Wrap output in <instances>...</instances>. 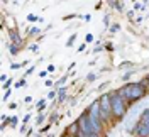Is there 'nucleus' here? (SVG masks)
Segmentation results:
<instances>
[{"mask_svg":"<svg viewBox=\"0 0 149 137\" xmlns=\"http://www.w3.org/2000/svg\"><path fill=\"white\" fill-rule=\"evenodd\" d=\"M120 93L122 97L125 98V102L129 103V102H137L141 100L142 97H146V93H148V86H144L142 83H129V85H125V86H122L120 90H117Z\"/></svg>","mask_w":149,"mask_h":137,"instance_id":"f257e3e1","label":"nucleus"},{"mask_svg":"<svg viewBox=\"0 0 149 137\" xmlns=\"http://www.w3.org/2000/svg\"><path fill=\"white\" fill-rule=\"evenodd\" d=\"M110 102H112V115H113L117 120H120L122 117L127 113L129 103L125 102V98H124L117 90L110 91Z\"/></svg>","mask_w":149,"mask_h":137,"instance_id":"f03ea898","label":"nucleus"},{"mask_svg":"<svg viewBox=\"0 0 149 137\" xmlns=\"http://www.w3.org/2000/svg\"><path fill=\"white\" fill-rule=\"evenodd\" d=\"M86 113H88V119H90V124H92L93 134H102L103 122L100 119V103H98V100H95L90 105V108H88Z\"/></svg>","mask_w":149,"mask_h":137,"instance_id":"7ed1b4c3","label":"nucleus"},{"mask_svg":"<svg viewBox=\"0 0 149 137\" xmlns=\"http://www.w3.org/2000/svg\"><path fill=\"white\" fill-rule=\"evenodd\" d=\"M100 103V119H102L103 125L105 124H110L112 120V102H110V93H103L102 97L98 98Z\"/></svg>","mask_w":149,"mask_h":137,"instance_id":"20e7f679","label":"nucleus"},{"mask_svg":"<svg viewBox=\"0 0 149 137\" xmlns=\"http://www.w3.org/2000/svg\"><path fill=\"white\" fill-rule=\"evenodd\" d=\"M78 124H80V132H81V134H85L86 137L90 136V134H93L92 124H90V119H88V113H83V115H80V119H78Z\"/></svg>","mask_w":149,"mask_h":137,"instance_id":"39448f33","label":"nucleus"},{"mask_svg":"<svg viewBox=\"0 0 149 137\" xmlns=\"http://www.w3.org/2000/svg\"><path fill=\"white\" fill-rule=\"evenodd\" d=\"M134 134L137 137H149V125L142 124V122H137L136 127H134Z\"/></svg>","mask_w":149,"mask_h":137,"instance_id":"423d86ee","label":"nucleus"},{"mask_svg":"<svg viewBox=\"0 0 149 137\" xmlns=\"http://www.w3.org/2000/svg\"><path fill=\"white\" fill-rule=\"evenodd\" d=\"M78 134H80V124H78V120H76V122H73L70 127L66 129V136H70V137H78Z\"/></svg>","mask_w":149,"mask_h":137,"instance_id":"0eeeda50","label":"nucleus"},{"mask_svg":"<svg viewBox=\"0 0 149 137\" xmlns=\"http://www.w3.org/2000/svg\"><path fill=\"white\" fill-rule=\"evenodd\" d=\"M9 36H10V39H12V44H17V46L22 44V39H20V36L17 34V31H15V29H10Z\"/></svg>","mask_w":149,"mask_h":137,"instance_id":"6e6552de","label":"nucleus"},{"mask_svg":"<svg viewBox=\"0 0 149 137\" xmlns=\"http://www.w3.org/2000/svg\"><path fill=\"white\" fill-rule=\"evenodd\" d=\"M139 122H142V124H148V125H149V108H146L142 113H141Z\"/></svg>","mask_w":149,"mask_h":137,"instance_id":"1a4fd4ad","label":"nucleus"},{"mask_svg":"<svg viewBox=\"0 0 149 137\" xmlns=\"http://www.w3.org/2000/svg\"><path fill=\"white\" fill-rule=\"evenodd\" d=\"M19 47H20V46H17V44H10L9 51L12 53V54H17V53H19Z\"/></svg>","mask_w":149,"mask_h":137,"instance_id":"9d476101","label":"nucleus"},{"mask_svg":"<svg viewBox=\"0 0 149 137\" xmlns=\"http://www.w3.org/2000/svg\"><path fill=\"white\" fill-rule=\"evenodd\" d=\"M65 97H66L65 88H61V90H59V102H63V100H65Z\"/></svg>","mask_w":149,"mask_h":137,"instance_id":"9b49d317","label":"nucleus"},{"mask_svg":"<svg viewBox=\"0 0 149 137\" xmlns=\"http://www.w3.org/2000/svg\"><path fill=\"white\" fill-rule=\"evenodd\" d=\"M74 39H76V34H73V36L70 37V39H68V42H66V46H71L74 42Z\"/></svg>","mask_w":149,"mask_h":137,"instance_id":"f8f14e48","label":"nucleus"},{"mask_svg":"<svg viewBox=\"0 0 149 137\" xmlns=\"http://www.w3.org/2000/svg\"><path fill=\"white\" fill-rule=\"evenodd\" d=\"M39 32H41V31H39V29H31V32H29V36H37V34H39Z\"/></svg>","mask_w":149,"mask_h":137,"instance_id":"ddd939ff","label":"nucleus"},{"mask_svg":"<svg viewBox=\"0 0 149 137\" xmlns=\"http://www.w3.org/2000/svg\"><path fill=\"white\" fill-rule=\"evenodd\" d=\"M10 125H12V127H15V125H17V117H10Z\"/></svg>","mask_w":149,"mask_h":137,"instance_id":"4468645a","label":"nucleus"},{"mask_svg":"<svg viewBox=\"0 0 149 137\" xmlns=\"http://www.w3.org/2000/svg\"><path fill=\"white\" fill-rule=\"evenodd\" d=\"M44 107H46V102H39L37 103V108L39 110H44Z\"/></svg>","mask_w":149,"mask_h":137,"instance_id":"2eb2a0df","label":"nucleus"},{"mask_svg":"<svg viewBox=\"0 0 149 137\" xmlns=\"http://www.w3.org/2000/svg\"><path fill=\"white\" fill-rule=\"evenodd\" d=\"M65 81H66V76H63L61 80H58V83H56V86H59V85H63Z\"/></svg>","mask_w":149,"mask_h":137,"instance_id":"dca6fc26","label":"nucleus"},{"mask_svg":"<svg viewBox=\"0 0 149 137\" xmlns=\"http://www.w3.org/2000/svg\"><path fill=\"white\" fill-rule=\"evenodd\" d=\"M37 124H41V122H42V120H44V115H41V113H39V115H37Z\"/></svg>","mask_w":149,"mask_h":137,"instance_id":"f3484780","label":"nucleus"},{"mask_svg":"<svg viewBox=\"0 0 149 137\" xmlns=\"http://www.w3.org/2000/svg\"><path fill=\"white\" fill-rule=\"evenodd\" d=\"M47 97H49V98H56V91H54V90L49 91V95H47Z\"/></svg>","mask_w":149,"mask_h":137,"instance_id":"a211bd4d","label":"nucleus"},{"mask_svg":"<svg viewBox=\"0 0 149 137\" xmlns=\"http://www.w3.org/2000/svg\"><path fill=\"white\" fill-rule=\"evenodd\" d=\"M10 85H12V80H9V81H5V85H3V88H10Z\"/></svg>","mask_w":149,"mask_h":137,"instance_id":"6ab92c4d","label":"nucleus"},{"mask_svg":"<svg viewBox=\"0 0 149 137\" xmlns=\"http://www.w3.org/2000/svg\"><path fill=\"white\" fill-rule=\"evenodd\" d=\"M9 95H10V90H7V91H5V95H3V100H7V98H9Z\"/></svg>","mask_w":149,"mask_h":137,"instance_id":"aec40b11","label":"nucleus"},{"mask_svg":"<svg viewBox=\"0 0 149 137\" xmlns=\"http://www.w3.org/2000/svg\"><path fill=\"white\" fill-rule=\"evenodd\" d=\"M112 32H115V31H119V26H117V24H115V26H112V29H110Z\"/></svg>","mask_w":149,"mask_h":137,"instance_id":"412c9836","label":"nucleus"},{"mask_svg":"<svg viewBox=\"0 0 149 137\" xmlns=\"http://www.w3.org/2000/svg\"><path fill=\"white\" fill-rule=\"evenodd\" d=\"M90 41H93V36H92V34H88V36H86V42H90Z\"/></svg>","mask_w":149,"mask_h":137,"instance_id":"4be33fe9","label":"nucleus"},{"mask_svg":"<svg viewBox=\"0 0 149 137\" xmlns=\"http://www.w3.org/2000/svg\"><path fill=\"white\" fill-rule=\"evenodd\" d=\"M85 46H86V44H81L80 47H78V53H80V51H85Z\"/></svg>","mask_w":149,"mask_h":137,"instance_id":"5701e85b","label":"nucleus"},{"mask_svg":"<svg viewBox=\"0 0 149 137\" xmlns=\"http://www.w3.org/2000/svg\"><path fill=\"white\" fill-rule=\"evenodd\" d=\"M24 83H26V80H20V81L17 83V88H19V86H22V85H24Z\"/></svg>","mask_w":149,"mask_h":137,"instance_id":"b1692460","label":"nucleus"},{"mask_svg":"<svg viewBox=\"0 0 149 137\" xmlns=\"http://www.w3.org/2000/svg\"><path fill=\"white\" fill-rule=\"evenodd\" d=\"M88 137H100V134H90Z\"/></svg>","mask_w":149,"mask_h":137,"instance_id":"393cba45","label":"nucleus"},{"mask_svg":"<svg viewBox=\"0 0 149 137\" xmlns=\"http://www.w3.org/2000/svg\"><path fill=\"white\" fill-rule=\"evenodd\" d=\"M148 86H149V76H148Z\"/></svg>","mask_w":149,"mask_h":137,"instance_id":"a878e982","label":"nucleus"}]
</instances>
